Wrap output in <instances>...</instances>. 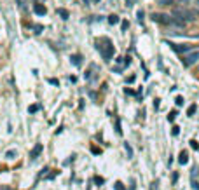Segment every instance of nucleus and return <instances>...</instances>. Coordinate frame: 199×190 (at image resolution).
<instances>
[{
  "label": "nucleus",
  "mask_w": 199,
  "mask_h": 190,
  "mask_svg": "<svg viewBox=\"0 0 199 190\" xmlns=\"http://www.w3.org/2000/svg\"><path fill=\"white\" fill-rule=\"evenodd\" d=\"M171 14L175 19L185 23H191V21H196L199 19V9H194V7H173L171 9Z\"/></svg>",
  "instance_id": "1"
},
{
  "label": "nucleus",
  "mask_w": 199,
  "mask_h": 190,
  "mask_svg": "<svg viewBox=\"0 0 199 190\" xmlns=\"http://www.w3.org/2000/svg\"><path fill=\"white\" fill-rule=\"evenodd\" d=\"M182 63H184V66H192V65L199 63V49L191 51V52L184 54V58H182Z\"/></svg>",
  "instance_id": "2"
},
{
  "label": "nucleus",
  "mask_w": 199,
  "mask_h": 190,
  "mask_svg": "<svg viewBox=\"0 0 199 190\" xmlns=\"http://www.w3.org/2000/svg\"><path fill=\"white\" fill-rule=\"evenodd\" d=\"M98 49L101 51V56L105 58V59H110L112 54H114V45H112L110 42L107 44V47H103V45H100V44H98Z\"/></svg>",
  "instance_id": "3"
},
{
  "label": "nucleus",
  "mask_w": 199,
  "mask_h": 190,
  "mask_svg": "<svg viewBox=\"0 0 199 190\" xmlns=\"http://www.w3.org/2000/svg\"><path fill=\"white\" fill-rule=\"evenodd\" d=\"M170 47L173 51H177V52H184V54H187L192 49L191 45H180V44H170Z\"/></svg>",
  "instance_id": "4"
},
{
  "label": "nucleus",
  "mask_w": 199,
  "mask_h": 190,
  "mask_svg": "<svg viewBox=\"0 0 199 190\" xmlns=\"http://www.w3.org/2000/svg\"><path fill=\"white\" fill-rule=\"evenodd\" d=\"M42 150H44V147L40 145V143H37L35 147H33V150L30 152V159H32V161H35L37 157H39L40 154H42Z\"/></svg>",
  "instance_id": "5"
},
{
  "label": "nucleus",
  "mask_w": 199,
  "mask_h": 190,
  "mask_svg": "<svg viewBox=\"0 0 199 190\" xmlns=\"http://www.w3.org/2000/svg\"><path fill=\"white\" fill-rule=\"evenodd\" d=\"M33 12H35L37 16H44L47 11H46V7H44V5H40V4H35V5H33Z\"/></svg>",
  "instance_id": "6"
},
{
  "label": "nucleus",
  "mask_w": 199,
  "mask_h": 190,
  "mask_svg": "<svg viewBox=\"0 0 199 190\" xmlns=\"http://www.w3.org/2000/svg\"><path fill=\"white\" fill-rule=\"evenodd\" d=\"M178 162H180V164H187V162H189V155H187V152H180Z\"/></svg>",
  "instance_id": "7"
},
{
  "label": "nucleus",
  "mask_w": 199,
  "mask_h": 190,
  "mask_svg": "<svg viewBox=\"0 0 199 190\" xmlns=\"http://www.w3.org/2000/svg\"><path fill=\"white\" fill-rule=\"evenodd\" d=\"M159 5H171V7H175L177 4H175V0H156Z\"/></svg>",
  "instance_id": "8"
},
{
  "label": "nucleus",
  "mask_w": 199,
  "mask_h": 190,
  "mask_svg": "<svg viewBox=\"0 0 199 190\" xmlns=\"http://www.w3.org/2000/svg\"><path fill=\"white\" fill-rule=\"evenodd\" d=\"M18 2V7L21 9V12H26V2L25 0H16Z\"/></svg>",
  "instance_id": "9"
},
{
  "label": "nucleus",
  "mask_w": 199,
  "mask_h": 190,
  "mask_svg": "<svg viewBox=\"0 0 199 190\" xmlns=\"http://www.w3.org/2000/svg\"><path fill=\"white\" fill-rule=\"evenodd\" d=\"M70 59H72V63L75 65V66H79V65H80V56H79V54H73Z\"/></svg>",
  "instance_id": "10"
},
{
  "label": "nucleus",
  "mask_w": 199,
  "mask_h": 190,
  "mask_svg": "<svg viewBox=\"0 0 199 190\" xmlns=\"http://www.w3.org/2000/svg\"><path fill=\"white\" fill-rule=\"evenodd\" d=\"M108 23H110V25H117V23H119V16H110V18H108Z\"/></svg>",
  "instance_id": "11"
},
{
  "label": "nucleus",
  "mask_w": 199,
  "mask_h": 190,
  "mask_svg": "<svg viewBox=\"0 0 199 190\" xmlns=\"http://www.w3.org/2000/svg\"><path fill=\"white\" fill-rule=\"evenodd\" d=\"M5 157H7V159H14L16 157V150H7V152H5Z\"/></svg>",
  "instance_id": "12"
},
{
  "label": "nucleus",
  "mask_w": 199,
  "mask_h": 190,
  "mask_svg": "<svg viewBox=\"0 0 199 190\" xmlns=\"http://www.w3.org/2000/svg\"><path fill=\"white\" fill-rule=\"evenodd\" d=\"M189 5H194V9H199V0H187Z\"/></svg>",
  "instance_id": "13"
},
{
  "label": "nucleus",
  "mask_w": 199,
  "mask_h": 190,
  "mask_svg": "<svg viewBox=\"0 0 199 190\" xmlns=\"http://www.w3.org/2000/svg\"><path fill=\"white\" fill-rule=\"evenodd\" d=\"M58 12L63 16V19H68V11H65V9H58Z\"/></svg>",
  "instance_id": "14"
},
{
  "label": "nucleus",
  "mask_w": 199,
  "mask_h": 190,
  "mask_svg": "<svg viewBox=\"0 0 199 190\" xmlns=\"http://www.w3.org/2000/svg\"><path fill=\"white\" fill-rule=\"evenodd\" d=\"M124 148H126V152H128L129 157H133V150H131V147H129V143H124Z\"/></svg>",
  "instance_id": "15"
},
{
  "label": "nucleus",
  "mask_w": 199,
  "mask_h": 190,
  "mask_svg": "<svg viewBox=\"0 0 199 190\" xmlns=\"http://www.w3.org/2000/svg\"><path fill=\"white\" fill-rule=\"evenodd\" d=\"M175 117H177V112H171L170 115H168V120H171V122H173V120H175Z\"/></svg>",
  "instance_id": "16"
},
{
  "label": "nucleus",
  "mask_w": 199,
  "mask_h": 190,
  "mask_svg": "<svg viewBox=\"0 0 199 190\" xmlns=\"http://www.w3.org/2000/svg\"><path fill=\"white\" fill-rule=\"evenodd\" d=\"M115 190H124V187H122V183H121V182L115 183Z\"/></svg>",
  "instance_id": "17"
},
{
  "label": "nucleus",
  "mask_w": 199,
  "mask_h": 190,
  "mask_svg": "<svg viewBox=\"0 0 199 190\" xmlns=\"http://www.w3.org/2000/svg\"><path fill=\"white\" fill-rule=\"evenodd\" d=\"M196 112V105H192V106H189V115H192V113Z\"/></svg>",
  "instance_id": "18"
},
{
  "label": "nucleus",
  "mask_w": 199,
  "mask_h": 190,
  "mask_svg": "<svg viewBox=\"0 0 199 190\" xmlns=\"http://www.w3.org/2000/svg\"><path fill=\"white\" fill-rule=\"evenodd\" d=\"M136 16H138V21H143V12L142 11H138V14Z\"/></svg>",
  "instance_id": "19"
},
{
  "label": "nucleus",
  "mask_w": 199,
  "mask_h": 190,
  "mask_svg": "<svg viewBox=\"0 0 199 190\" xmlns=\"http://www.w3.org/2000/svg\"><path fill=\"white\" fill-rule=\"evenodd\" d=\"M191 147H192V148H199L197 141H194V140H192V141H191Z\"/></svg>",
  "instance_id": "20"
},
{
  "label": "nucleus",
  "mask_w": 199,
  "mask_h": 190,
  "mask_svg": "<svg viewBox=\"0 0 199 190\" xmlns=\"http://www.w3.org/2000/svg\"><path fill=\"white\" fill-rule=\"evenodd\" d=\"M182 103H184V98H182V96H178V98H177V105H182Z\"/></svg>",
  "instance_id": "21"
},
{
  "label": "nucleus",
  "mask_w": 199,
  "mask_h": 190,
  "mask_svg": "<svg viewBox=\"0 0 199 190\" xmlns=\"http://www.w3.org/2000/svg\"><path fill=\"white\" fill-rule=\"evenodd\" d=\"M37 110H39V106H37V105H33L32 108H30V112H37Z\"/></svg>",
  "instance_id": "22"
},
{
  "label": "nucleus",
  "mask_w": 199,
  "mask_h": 190,
  "mask_svg": "<svg viewBox=\"0 0 199 190\" xmlns=\"http://www.w3.org/2000/svg\"><path fill=\"white\" fill-rule=\"evenodd\" d=\"M93 2H100V0H93Z\"/></svg>",
  "instance_id": "23"
},
{
  "label": "nucleus",
  "mask_w": 199,
  "mask_h": 190,
  "mask_svg": "<svg viewBox=\"0 0 199 190\" xmlns=\"http://www.w3.org/2000/svg\"><path fill=\"white\" fill-rule=\"evenodd\" d=\"M197 72H199V65H197Z\"/></svg>",
  "instance_id": "24"
}]
</instances>
